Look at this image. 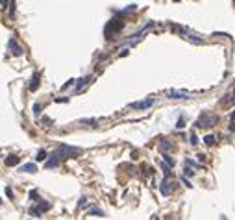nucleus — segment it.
<instances>
[{
	"mask_svg": "<svg viewBox=\"0 0 235 220\" xmlns=\"http://www.w3.org/2000/svg\"><path fill=\"white\" fill-rule=\"evenodd\" d=\"M230 131H235V120H232V124H230Z\"/></svg>",
	"mask_w": 235,
	"mask_h": 220,
	"instance_id": "nucleus-29",
	"label": "nucleus"
},
{
	"mask_svg": "<svg viewBox=\"0 0 235 220\" xmlns=\"http://www.w3.org/2000/svg\"><path fill=\"white\" fill-rule=\"evenodd\" d=\"M232 102H233V104H235V95H233V98H232Z\"/></svg>",
	"mask_w": 235,
	"mask_h": 220,
	"instance_id": "nucleus-33",
	"label": "nucleus"
},
{
	"mask_svg": "<svg viewBox=\"0 0 235 220\" xmlns=\"http://www.w3.org/2000/svg\"><path fill=\"white\" fill-rule=\"evenodd\" d=\"M161 168H163V172H165V176H167V178H169V176H170V168H172V166H170V165H169V163H167V165H165V163H163V165H161Z\"/></svg>",
	"mask_w": 235,
	"mask_h": 220,
	"instance_id": "nucleus-17",
	"label": "nucleus"
},
{
	"mask_svg": "<svg viewBox=\"0 0 235 220\" xmlns=\"http://www.w3.org/2000/svg\"><path fill=\"white\" fill-rule=\"evenodd\" d=\"M159 192H161L163 196H169V194H170V183H169V180L161 181V185H159Z\"/></svg>",
	"mask_w": 235,
	"mask_h": 220,
	"instance_id": "nucleus-8",
	"label": "nucleus"
},
{
	"mask_svg": "<svg viewBox=\"0 0 235 220\" xmlns=\"http://www.w3.org/2000/svg\"><path fill=\"white\" fill-rule=\"evenodd\" d=\"M78 205H80V207H85V205H87V198H81Z\"/></svg>",
	"mask_w": 235,
	"mask_h": 220,
	"instance_id": "nucleus-25",
	"label": "nucleus"
},
{
	"mask_svg": "<svg viewBox=\"0 0 235 220\" xmlns=\"http://www.w3.org/2000/svg\"><path fill=\"white\" fill-rule=\"evenodd\" d=\"M58 166H59V157H58V156H56V154H54V156H52L50 159L46 161V165H44V168H58Z\"/></svg>",
	"mask_w": 235,
	"mask_h": 220,
	"instance_id": "nucleus-9",
	"label": "nucleus"
},
{
	"mask_svg": "<svg viewBox=\"0 0 235 220\" xmlns=\"http://www.w3.org/2000/svg\"><path fill=\"white\" fill-rule=\"evenodd\" d=\"M56 102H58V104H61V102H69V98H56Z\"/></svg>",
	"mask_w": 235,
	"mask_h": 220,
	"instance_id": "nucleus-30",
	"label": "nucleus"
},
{
	"mask_svg": "<svg viewBox=\"0 0 235 220\" xmlns=\"http://www.w3.org/2000/svg\"><path fill=\"white\" fill-rule=\"evenodd\" d=\"M0 203H2V200H0Z\"/></svg>",
	"mask_w": 235,
	"mask_h": 220,
	"instance_id": "nucleus-34",
	"label": "nucleus"
},
{
	"mask_svg": "<svg viewBox=\"0 0 235 220\" xmlns=\"http://www.w3.org/2000/svg\"><path fill=\"white\" fill-rule=\"evenodd\" d=\"M193 174H195V170L191 168V165H189V166H185V176H193Z\"/></svg>",
	"mask_w": 235,
	"mask_h": 220,
	"instance_id": "nucleus-22",
	"label": "nucleus"
},
{
	"mask_svg": "<svg viewBox=\"0 0 235 220\" xmlns=\"http://www.w3.org/2000/svg\"><path fill=\"white\" fill-rule=\"evenodd\" d=\"M30 198L34 202H37V200H41L39 196H37V191H30Z\"/></svg>",
	"mask_w": 235,
	"mask_h": 220,
	"instance_id": "nucleus-21",
	"label": "nucleus"
},
{
	"mask_svg": "<svg viewBox=\"0 0 235 220\" xmlns=\"http://www.w3.org/2000/svg\"><path fill=\"white\" fill-rule=\"evenodd\" d=\"M213 124H217V117H207V115H202V119L196 122V126L198 128H207V126H213Z\"/></svg>",
	"mask_w": 235,
	"mask_h": 220,
	"instance_id": "nucleus-4",
	"label": "nucleus"
},
{
	"mask_svg": "<svg viewBox=\"0 0 235 220\" xmlns=\"http://www.w3.org/2000/svg\"><path fill=\"white\" fill-rule=\"evenodd\" d=\"M8 46H9V50H11V54H13V56H22V48L17 44V41H15V39H9Z\"/></svg>",
	"mask_w": 235,
	"mask_h": 220,
	"instance_id": "nucleus-6",
	"label": "nucleus"
},
{
	"mask_svg": "<svg viewBox=\"0 0 235 220\" xmlns=\"http://www.w3.org/2000/svg\"><path fill=\"white\" fill-rule=\"evenodd\" d=\"M169 98H174V100H185V98H189V96H187V93H178V91H170V93H169Z\"/></svg>",
	"mask_w": 235,
	"mask_h": 220,
	"instance_id": "nucleus-10",
	"label": "nucleus"
},
{
	"mask_svg": "<svg viewBox=\"0 0 235 220\" xmlns=\"http://www.w3.org/2000/svg\"><path fill=\"white\" fill-rule=\"evenodd\" d=\"M6 194H8V198H9V200L13 198V191H11V187H6Z\"/></svg>",
	"mask_w": 235,
	"mask_h": 220,
	"instance_id": "nucleus-23",
	"label": "nucleus"
},
{
	"mask_svg": "<svg viewBox=\"0 0 235 220\" xmlns=\"http://www.w3.org/2000/svg\"><path fill=\"white\" fill-rule=\"evenodd\" d=\"M41 111H43V105H41V104H35V105H34V115H35V117H39Z\"/></svg>",
	"mask_w": 235,
	"mask_h": 220,
	"instance_id": "nucleus-19",
	"label": "nucleus"
},
{
	"mask_svg": "<svg viewBox=\"0 0 235 220\" xmlns=\"http://www.w3.org/2000/svg\"><path fill=\"white\" fill-rule=\"evenodd\" d=\"M19 170L26 172V174H34V172H37V166H35V163H26V165L19 166Z\"/></svg>",
	"mask_w": 235,
	"mask_h": 220,
	"instance_id": "nucleus-7",
	"label": "nucleus"
},
{
	"mask_svg": "<svg viewBox=\"0 0 235 220\" xmlns=\"http://www.w3.org/2000/svg\"><path fill=\"white\" fill-rule=\"evenodd\" d=\"M191 144H198V139H196V135H195V133L191 135Z\"/></svg>",
	"mask_w": 235,
	"mask_h": 220,
	"instance_id": "nucleus-26",
	"label": "nucleus"
},
{
	"mask_svg": "<svg viewBox=\"0 0 235 220\" xmlns=\"http://www.w3.org/2000/svg\"><path fill=\"white\" fill-rule=\"evenodd\" d=\"M37 87H39V76H37V74H34L32 83H30V91H37Z\"/></svg>",
	"mask_w": 235,
	"mask_h": 220,
	"instance_id": "nucleus-13",
	"label": "nucleus"
},
{
	"mask_svg": "<svg viewBox=\"0 0 235 220\" xmlns=\"http://www.w3.org/2000/svg\"><path fill=\"white\" fill-rule=\"evenodd\" d=\"M4 163L8 165V166H15V165H19V157L17 156H9V157H6Z\"/></svg>",
	"mask_w": 235,
	"mask_h": 220,
	"instance_id": "nucleus-11",
	"label": "nucleus"
},
{
	"mask_svg": "<svg viewBox=\"0 0 235 220\" xmlns=\"http://www.w3.org/2000/svg\"><path fill=\"white\" fill-rule=\"evenodd\" d=\"M204 142H206L207 146H213V144L217 142V137L215 135H206V137H204Z\"/></svg>",
	"mask_w": 235,
	"mask_h": 220,
	"instance_id": "nucleus-15",
	"label": "nucleus"
},
{
	"mask_svg": "<svg viewBox=\"0 0 235 220\" xmlns=\"http://www.w3.org/2000/svg\"><path fill=\"white\" fill-rule=\"evenodd\" d=\"M163 159H165V163H169L170 166H174V159H172L169 154H163Z\"/></svg>",
	"mask_w": 235,
	"mask_h": 220,
	"instance_id": "nucleus-20",
	"label": "nucleus"
},
{
	"mask_svg": "<svg viewBox=\"0 0 235 220\" xmlns=\"http://www.w3.org/2000/svg\"><path fill=\"white\" fill-rule=\"evenodd\" d=\"M230 119H232V120H235V111L232 113V115H230Z\"/></svg>",
	"mask_w": 235,
	"mask_h": 220,
	"instance_id": "nucleus-32",
	"label": "nucleus"
},
{
	"mask_svg": "<svg viewBox=\"0 0 235 220\" xmlns=\"http://www.w3.org/2000/svg\"><path fill=\"white\" fill-rule=\"evenodd\" d=\"M159 150H161V152L170 150V142H169V141H161V142H159Z\"/></svg>",
	"mask_w": 235,
	"mask_h": 220,
	"instance_id": "nucleus-16",
	"label": "nucleus"
},
{
	"mask_svg": "<svg viewBox=\"0 0 235 220\" xmlns=\"http://www.w3.org/2000/svg\"><path fill=\"white\" fill-rule=\"evenodd\" d=\"M122 30V22L118 19H113L107 22V26H106V35L107 37H111V33H117V32H120Z\"/></svg>",
	"mask_w": 235,
	"mask_h": 220,
	"instance_id": "nucleus-3",
	"label": "nucleus"
},
{
	"mask_svg": "<svg viewBox=\"0 0 235 220\" xmlns=\"http://www.w3.org/2000/svg\"><path fill=\"white\" fill-rule=\"evenodd\" d=\"M48 209H50V203H48V202L37 200V203H35L34 207H30V215H32V217H41V215L46 213Z\"/></svg>",
	"mask_w": 235,
	"mask_h": 220,
	"instance_id": "nucleus-2",
	"label": "nucleus"
},
{
	"mask_svg": "<svg viewBox=\"0 0 235 220\" xmlns=\"http://www.w3.org/2000/svg\"><path fill=\"white\" fill-rule=\"evenodd\" d=\"M176 128H178V130H180V128H183V119H180V120H178Z\"/></svg>",
	"mask_w": 235,
	"mask_h": 220,
	"instance_id": "nucleus-28",
	"label": "nucleus"
},
{
	"mask_svg": "<svg viewBox=\"0 0 235 220\" xmlns=\"http://www.w3.org/2000/svg\"><path fill=\"white\" fill-rule=\"evenodd\" d=\"M54 154L58 156L59 159H61V157H74V156H78L80 154V148H72V146L61 144V146H58V150H56Z\"/></svg>",
	"mask_w": 235,
	"mask_h": 220,
	"instance_id": "nucleus-1",
	"label": "nucleus"
},
{
	"mask_svg": "<svg viewBox=\"0 0 235 220\" xmlns=\"http://www.w3.org/2000/svg\"><path fill=\"white\" fill-rule=\"evenodd\" d=\"M152 104H154V98H148V100H143V102H133V104H130V107H133V109H146Z\"/></svg>",
	"mask_w": 235,
	"mask_h": 220,
	"instance_id": "nucleus-5",
	"label": "nucleus"
},
{
	"mask_svg": "<svg viewBox=\"0 0 235 220\" xmlns=\"http://www.w3.org/2000/svg\"><path fill=\"white\" fill-rule=\"evenodd\" d=\"M181 181H183V183H185L187 187H191V183H189V180H187V178H181Z\"/></svg>",
	"mask_w": 235,
	"mask_h": 220,
	"instance_id": "nucleus-31",
	"label": "nucleus"
},
{
	"mask_svg": "<svg viewBox=\"0 0 235 220\" xmlns=\"http://www.w3.org/2000/svg\"><path fill=\"white\" fill-rule=\"evenodd\" d=\"M89 81H91V76H85V78H81V80H80V83L76 85V93H80V91H81V87H85Z\"/></svg>",
	"mask_w": 235,
	"mask_h": 220,
	"instance_id": "nucleus-12",
	"label": "nucleus"
},
{
	"mask_svg": "<svg viewBox=\"0 0 235 220\" xmlns=\"http://www.w3.org/2000/svg\"><path fill=\"white\" fill-rule=\"evenodd\" d=\"M35 159H37V161H44V159H46V152H44V150H39V152H37V156H35Z\"/></svg>",
	"mask_w": 235,
	"mask_h": 220,
	"instance_id": "nucleus-18",
	"label": "nucleus"
},
{
	"mask_svg": "<svg viewBox=\"0 0 235 220\" xmlns=\"http://www.w3.org/2000/svg\"><path fill=\"white\" fill-rule=\"evenodd\" d=\"M89 217H104V211L98 207H93V209H89Z\"/></svg>",
	"mask_w": 235,
	"mask_h": 220,
	"instance_id": "nucleus-14",
	"label": "nucleus"
},
{
	"mask_svg": "<svg viewBox=\"0 0 235 220\" xmlns=\"http://www.w3.org/2000/svg\"><path fill=\"white\" fill-rule=\"evenodd\" d=\"M81 122H83V124H97V120L95 119H83Z\"/></svg>",
	"mask_w": 235,
	"mask_h": 220,
	"instance_id": "nucleus-24",
	"label": "nucleus"
},
{
	"mask_svg": "<svg viewBox=\"0 0 235 220\" xmlns=\"http://www.w3.org/2000/svg\"><path fill=\"white\" fill-rule=\"evenodd\" d=\"M72 83H74V80H69L65 85H63V87H61V89H69V85H72Z\"/></svg>",
	"mask_w": 235,
	"mask_h": 220,
	"instance_id": "nucleus-27",
	"label": "nucleus"
}]
</instances>
